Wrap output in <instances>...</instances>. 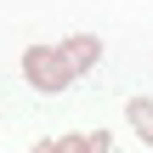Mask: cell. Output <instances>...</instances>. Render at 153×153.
<instances>
[{"label":"cell","mask_w":153,"mask_h":153,"mask_svg":"<svg viewBox=\"0 0 153 153\" xmlns=\"http://www.w3.org/2000/svg\"><path fill=\"white\" fill-rule=\"evenodd\" d=\"M17 68H23V79H28L40 97H62V91L74 85V68L62 62V51H57V45H40V40L23 45V62H17Z\"/></svg>","instance_id":"obj_1"},{"label":"cell","mask_w":153,"mask_h":153,"mask_svg":"<svg viewBox=\"0 0 153 153\" xmlns=\"http://www.w3.org/2000/svg\"><path fill=\"white\" fill-rule=\"evenodd\" d=\"M57 51H62V62L74 68V79H85V74L102 62V40H97V34H68Z\"/></svg>","instance_id":"obj_2"},{"label":"cell","mask_w":153,"mask_h":153,"mask_svg":"<svg viewBox=\"0 0 153 153\" xmlns=\"http://www.w3.org/2000/svg\"><path fill=\"white\" fill-rule=\"evenodd\" d=\"M125 119H131L136 142H142V148H153V97H131V102H125Z\"/></svg>","instance_id":"obj_3"},{"label":"cell","mask_w":153,"mask_h":153,"mask_svg":"<svg viewBox=\"0 0 153 153\" xmlns=\"http://www.w3.org/2000/svg\"><path fill=\"white\" fill-rule=\"evenodd\" d=\"M85 148H97V153H114V131H85Z\"/></svg>","instance_id":"obj_4"}]
</instances>
